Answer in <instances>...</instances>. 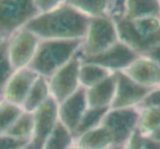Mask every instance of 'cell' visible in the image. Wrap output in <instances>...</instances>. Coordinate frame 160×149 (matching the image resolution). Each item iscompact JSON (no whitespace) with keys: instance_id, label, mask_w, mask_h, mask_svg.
<instances>
[{"instance_id":"28","label":"cell","mask_w":160,"mask_h":149,"mask_svg":"<svg viewBox=\"0 0 160 149\" xmlns=\"http://www.w3.org/2000/svg\"><path fill=\"white\" fill-rule=\"evenodd\" d=\"M29 140L19 139L7 133L0 134V149H27Z\"/></svg>"},{"instance_id":"30","label":"cell","mask_w":160,"mask_h":149,"mask_svg":"<svg viewBox=\"0 0 160 149\" xmlns=\"http://www.w3.org/2000/svg\"><path fill=\"white\" fill-rule=\"evenodd\" d=\"M39 13L49 12L65 3V0H34Z\"/></svg>"},{"instance_id":"23","label":"cell","mask_w":160,"mask_h":149,"mask_svg":"<svg viewBox=\"0 0 160 149\" xmlns=\"http://www.w3.org/2000/svg\"><path fill=\"white\" fill-rule=\"evenodd\" d=\"M33 128H34V114L23 110L20 117L15 120L7 134L14 136L16 138L31 141Z\"/></svg>"},{"instance_id":"38","label":"cell","mask_w":160,"mask_h":149,"mask_svg":"<svg viewBox=\"0 0 160 149\" xmlns=\"http://www.w3.org/2000/svg\"><path fill=\"white\" fill-rule=\"evenodd\" d=\"M112 6H113V3H114V1H115V0H112Z\"/></svg>"},{"instance_id":"35","label":"cell","mask_w":160,"mask_h":149,"mask_svg":"<svg viewBox=\"0 0 160 149\" xmlns=\"http://www.w3.org/2000/svg\"><path fill=\"white\" fill-rule=\"evenodd\" d=\"M148 137H150V138H152L153 140H155V141H157V142H159L160 143V126L159 127L153 132L152 134H150Z\"/></svg>"},{"instance_id":"24","label":"cell","mask_w":160,"mask_h":149,"mask_svg":"<svg viewBox=\"0 0 160 149\" xmlns=\"http://www.w3.org/2000/svg\"><path fill=\"white\" fill-rule=\"evenodd\" d=\"M109 108H97V107H88L86 112L82 115L78 127L74 132V137H78L85 132L89 131L97 126L101 125L103 117L108 112Z\"/></svg>"},{"instance_id":"5","label":"cell","mask_w":160,"mask_h":149,"mask_svg":"<svg viewBox=\"0 0 160 149\" xmlns=\"http://www.w3.org/2000/svg\"><path fill=\"white\" fill-rule=\"evenodd\" d=\"M138 119V107L109 108L101 124L112 135L113 144L124 145L136 131Z\"/></svg>"},{"instance_id":"16","label":"cell","mask_w":160,"mask_h":149,"mask_svg":"<svg viewBox=\"0 0 160 149\" xmlns=\"http://www.w3.org/2000/svg\"><path fill=\"white\" fill-rule=\"evenodd\" d=\"M122 15L130 20L160 17V0H125Z\"/></svg>"},{"instance_id":"21","label":"cell","mask_w":160,"mask_h":149,"mask_svg":"<svg viewBox=\"0 0 160 149\" xmlns=\"http://www.w3.org/2000/svg\"><path fill=\"white\" fill-rule=\"evenodd\" d=\"M75 142L74 134L59 120L43 149H69Z\"/></svg>"},{"instance_id":"3","label":"cell","mask_w":160,"mask_h":149,"mask_svg":"<svg viewBox=\"0 0 160 149\" xmlns=\"http://www.w3.org/2000/svg\"><path fill=\"white\" fill-rule=\"evenodd\" d=\"M118 41L117 26L112 16L91 18L80 49L82 59L101 54Z\"/></svg>"},{"instance_id":"8","label":"cell","mask_w":160,"mask_h":149,"mask_svg":"<svg viewBox=\"0 0 160 149\" xmlns=\"http://www.w3.org/2000/svg\"><path fill=\"white\" fill-rule=\"evenodd\" d=\"M34 114V128L27 149H43L48 137L59 122V104L51 97Z\"/></svg>"},{"instance_id":"25","label":"cell","mask_w":160,"mask_h":149,"mask_svg":"<svg viewBox=\"0 0 160 149\" xmlns=\"http://www.w3.org/2000/svg\"><path fill=\"white\" fill-rule=\"evenodd\" d=\"M15 72L8 52V39H0V98L7 82Z\"/></svg>"},{"instance_id":"10","label":"cell","mask_w":160,"mask_h":149,"mask_svg":"<svg viewBox=\"0 0 160 149\" xmlns=\"http://www.w3.org/2000/svg\"><path fill=\"white\" fill-rule=\"evenodd\" d=\"M137 57L138 55L134 51L122 42L118 41L104 52L82 60L84 63L95 64L112 73H117L124 71Z\"/></svg>"},{"instance_id":"33","label":"cell","mask_w":160,"mask_h":149,"mask_svg":"<svg viewBox=\"0 0 160 149\" xmlns=\"http://www.w3.org/2000/svg\"><path fill=\"white\" fill-rule=\"evenodd\" d=\"M144 56L151 59L154 63H156L160 67V44L155 47H153L150 51H148Z\"/></svg>"},{"instance_id":"7","label":"cell","mask_w":160,"mask_h":149,"mask_svg":"<svg viewBox=\"0 0 160 149\" xmlns=\"http://www.w3.org/2000/svg\"><path fill=\"white\" fill-rule=\"evenodd\" d=\"M41 39L25 27L8 38V52L15 70L29 67Z\"/></svg>"},{"instance_id":"12","label":"cell","mask_w":160,"mask_h":149,"mask_svg":"<svg viewBox=\"0 0 160 149\" xmlns=\"http://www.w3.org/2000/svg\"><path fill=\"white\" fill-rule=\"evenodd\" d=\"M38 76L29 67L15 70L4 87L2 99L22 107Z\"/></svg>"},{"instance_id":"37","label":"cell","mask_w":160,"mask_h":149,"mask_svg":"<svg viewBox=\"0 0 160 149\" xmlns=\"http://www.w3.org/2000/svg\"><path fill=\"white\" fill-rule=\"evenodd\" d=\"M69 149H86V148H82V147H81V146H79V145H77L76 143L74 142V144L72 145Z\"/></svg>"},{"instance_id":"34","label":"cell","mask_w":160,"mask_h":149,"mask_svg":"<svg viewBox=\"0 0 160 149\" xmlns=\"http://www.w3.org/2000/svg\"><path fill=\"white\" fill-rule=\"evenodd\" d=\"M124 1L125 0H115L113 3L112 9V13H110V16H112V17H114V16H120L123 14Z\"/></svg>"},{"instance_id":"36","label":"cell","mask_w":160,"mask_h":149,"mask_svg":"<svg viewBox=\"0 0 160 149\" xmlns=\"http://www.w3.org/2000/svg\"><path fill=\"white\" fill-rule=\"evenodd\" d=\"M108 149H124V145H117V144H113L110 146Z\"/></svg>"},{"instance_id":"17","label":"cell","mask_w":160,"mask_h":149,"mask_svg":"<svg viewBox=\"0 0 160 149\" xmlns=\"http://www.w3.org/2000/svg\"><path fill=\"white\" fill-rule=\"evenodd\" d=\"M65 3L88 18L110 16L112 0H65Z\"/></svg>"},{"instance_id":"15","label":"cell","mask_w":160,"mask_h":149,"mask_svg":"<svg viewBox=\"0 0 160 149\" xmlns=\"http://www.w3.org/2000/svg\"><path fill=\"white\" fill-rule=\"evenodd\" d=\"M115 87H117V73H113L100 84L90 89H86L89 107L110 108L115 95Z\"/></svg>"},{"instance_id":"14","label":"cell","mask_w":160,"mask_h":149,"mask_svg":"<svg viewBox=\"0 0 160 149\" xmlns=\"http://www.w3.org/2000/svg\"><path fill=\"white\" fill-rule=\"evenodd\" d=\"M122 72L140 86L149 89L160 87V67L146 56H138Z\"/></svg>"},{"instance_id":"29","label":"cell","mask_w":160,"mask_h":149,"mask_svg":"<svg viewBox=\"0 0 160 149\" xmlns=\"http://www.w3.org/2000/svg\"><path fill=\"white\" fill-rule=\"evenodd\" d=\"M138 108L143 107H157L160 108V87H154L151 92L144 97V99L137 107Z\"/></svg>"},{"instance_id":"6","label":"cell","mask_w":160,"mask_h":149,"mask_svg":"<svg viewBox=\"0 0 160 149\" xmlns=\"http://www.w3.org/2000/svg\"><path fill=\"white\" fill-rule=\"evenodd\" d=\"M82 61L79 51L73 59L48 79L51 97L58 104L63 102L81 87L80 70Z\"/></svg>"},{"instance_id":"26","label":"cell","mask_w":160,"mask_h":149,"mask_svg":"<svg viewBox=\"0 0 160 149\" xmlns=\"http://www.w3.org/2000/svg\"><path fill=\"white\" fill-rule=\"evenodd\" d=\"M23 110L21 107L2 99L0 102V134L7 133Z\"/></svg>"},{"instance_id":"27","label":"cell","mask_w":160,"mask_h":149,"mask_svg":"<svg viewBox=\"0 0 160 149\" xmlns=\"http://www.w3.org/2000/svg\"><path fill=\"white\" fill-rule=\"evenodd\" d=\"M131 21L134 28L143 36L150 37L160 32V17H145Z\"/></svg>"},{"instance_id":"2","label":"cell","mask_w":160,"mask_h":149,"mask_svg":"<svg viewBox=\"0 0 160 149\" xmlns=\"http://www.w3.org/2000/svg\"><path fill=\"white\" fill-rule=\"evenodd\" d=\"M82 39L41 40L29 68L49 79L80 51Z\"/></svg>"},{"instance_id":"13","label":"cell","mask_w":160,"mask_h":149,"mask_svg":"<svg viewBox=\"0 0 160 149\" xmlns=\"http://www.w3.org/2000/svg\"><path fill=\"white\" fill-rule=\"evenodd\" d=\"M88 107L87 92L85 87H81L63 102L59 103V120L74 134Z\"/></svg>"},{"instance_id":"4","label":"cell","mask_w":160,"mask_h":149,"mask_svg":"<svg viewBox=\"0 0 160 149\" xmlns=\"http://www.w3.org/2000/svg\"><path fill=\"white\" fill-rule=\"evenodd\" d=\"M38 14L34 0H0V39H8Z\"/></svg>"},{"instance_id":"1","label":"cell","mask_w":160,"mask_h":149,"mask_svg":"<svg viewBox=\"0 0 160 149\" xmlns=\"http://www.w3.org/2000/svg\"><path fill=\"white\" fill-rule=\"evenodd\" d=\"M89 23L90 18L64 3L49 12L38 14L25 28L41 40H75L84 39Z\"/></svg>"},{"instance_id":"22","label":"cell","mask_w":160,"mask_h":149,"mask_svg":"<svg viewBox=\"0 0 160 149\" xmlns=\"http://www.w3.org/2000/svg\"><path fill=\"white\" fill-rule=\"evenodd\" d=\"M160 126V108H139V119L137 130L141 136H149Z\"/></svg>"},{"instance_id":"31","label":"cell","mask_w":160,"mask_h":149,"mask_svg":"<svg viewBox=\"0 0 160 149\" xmlns=\"http://www.w3.org/2000/svg\"><path fill=\"white\" fill-rule=\"evenodd\" d=\"M141 141H142V136L139 133V131L136 129V131L132 134L129 140L124 144V149H142Z\"/></svg>"},{"instance_id":"11","label":"cell","mask_w":160,"mask_h":149,"mask_svg":"<svg viewBox=\"0 0 160 149\" xmlns=\"http://www.w3.org/2000/svg\"><path fill=\"white\" fill-rule=\"evenodd\" d=\"M151 90L132 81L123 72H117V87L110 108L137 107Z\"/></svg>"},{"instance_id":"18","label":"cell","mask_w":160,"mask_h":149,"mask_svg":"<svg viewBox=\"0 0 160 149\" xmlns=\"http://www.w3.org/2000/svg\"><path fill=\"white\" fill-rule=\"evenodd\" d=\"M75 143L86 149H108L113 145L112 135L102 124L76 137Z\"/></svg>"},{"instance_id":"39","label":"cell","mask_w":160,"mask_h":149,"mask_svg":"<svg viewBox=\"0 0 160 149\" xmlns=\"http://www.w3.org/2000/svg\"><path fill=\"white\" fill-rule=\"evenodd\" d=\"M1 101H2V98H0V102H1Z\"/></svg>"},{"instance_id":"32","label":"cell","mask_w":160,"mask_h":149,"mask_svg":"<svg viewBox=\"0 0 160 149\" xmlns=\"http://www.w3.org/2000/svg\"><path fill=\"white\" fill-rule=\"evenodd\" d=\"M141 148L142 149H160V143L153 140L148 136H142L141 141Z\"/></svg>"},{"instance_id":"9","label":"cell","mask_w":160,"mask_h":149,"mask_svg":"<svg viewBox=\"0 0 160 149\" xmlns=\"http://www.w3.org/2000/svg\"><path fill=\"white\" fill-rule=\"evenodd\" d=\"M112 18L117 26L119 41L129 47L138 56H144L153 47L160 44V32L153 36L146 37L141 35L134 28L132 21L124 15L114 16Z\"/></svg>"},{"instance_id":"19","label":"cell","mask_w":160,"mask_h":149,"mask_svg":"<svg viewBox=\"0 0 160 149\" xmlns=\"http://www.w3.org/2000/svg\"><path fill=\"white\" fill-rule=\"evenodd\" d=\"M50 97L51 92L48 79L44 78L42 76H38L25 99L23 106H22V108L25 112H34L39 107H41Z\"/></svg>"},{"instance_id":"20","label":"cell","mask_w":160,"mask_h":149,"mask_svg":"<svg viewBox=\"0 0 160 149\" xmlns=\"http://www.w3.org/2000/svg\"><path fill=\"white\" fill-rule=\"evenodd\" d=\"M113 73L101 66H98L91 63H84L82 61V66L80 70V82L81 87L85 89L100 84L101 82L106 80Z\"/></svg>"}]
</instances>
